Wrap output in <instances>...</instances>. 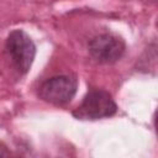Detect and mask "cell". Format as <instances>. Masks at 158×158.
I'll return each mask as SVG.
<instances>
[{
	"label": "cell",
	"instance_id": "5",
	"mask_svg": "<svg viewBox=\"0 0 158 158\" xmlns=\"http://www.w3.org/2000/svg\"><path fill=\"white\" fill-rule=\"evenodd\" d=\"M7 156H10V152L7 151L5 144L0 143V157H7Z\"/></svg>",
	"mask_w": 158,
	"mask_h": 158
},
{
	"label": "cell",
	"instance_id": "1",
	"mask_svg": "<svg viewBox=\"0 0 158 158\" xmlns=\"http://www.w3.org/2000/svg\"><path fill=\"white\" fill-rule=\"evenodd\" d=\"M5 49L20 74H26L35 59L36 46L31 37L23 30H14L9 33Z\"/></svg>",
	"mask_w": 158,
	"mask_h": 158
},
{
	"label": "cell",
	"instance_id": "3",
	"mask_svg": "<svg viewBox=\"0 0 158 158\" xmlns=\"http://www.w3.org/2000/svg\"><path fill=\"white\" fill-rule=\"evenodd\" d=\"M78 80L72 75H56L41 84L38 96L52 105L62 106L68 104L77 93Z\"/></svg>",
	"mask_w": 158,
	"mask_h": 158
},
{
	"label": "cell",
	"instance_id": "4",
	"mask_svg": "<svg viewBox=\"0 0 158 158\" xmlns=\"http://www.w3.org/2000/svg\"><path fill=\"white\" fill-rule=\"evenodd\" d=\"M91 58L101 64H111L121 59L125 53V41L112 33H102L95 36L88 46Z\"/></svg>",
	"mask_w": 158,
	"mask_h": 158
},
{
	"label": "cell",
	"instance_id": "2",
	"mask_svg": "<svg viewBox=\"0 0 158 158\" xmlns=\"http://www.w3.org/2000/svg\"><path fill=\"white\" fill-rule=\"evenodd\" d=\"M117 111V105L112 96L105 90H90L81 104L73 111V116L78 120H99L110 117Z\"/></svg>",
	"mask_w": 158,
	"mask_h": 158
}]
</instances>
